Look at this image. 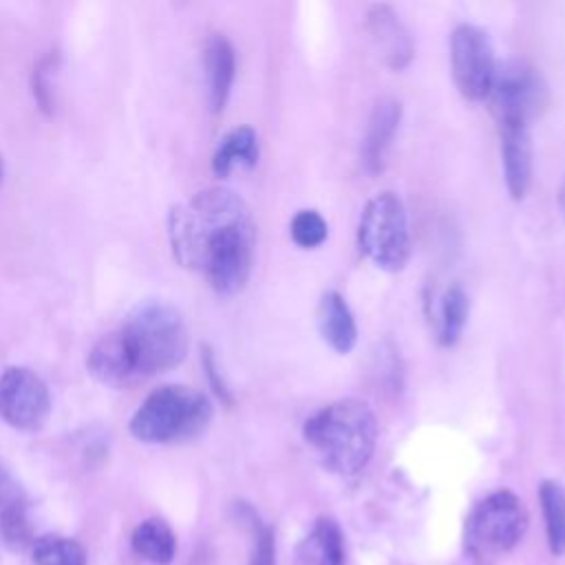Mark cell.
Returning a JSON list of instances; mask_svg holds the SVG:
<instances>
[{
    "label": "cell",
    "mask_w": 565,
    "mask_h": 565,
    "mask_svg": "<svg viewBox=\"0 0 565 565\" xmlns=\"http://www.w3.org/2000/svg\"><path fill=\"white\" fill-rule=\"evenodd\" d=\"M527 527V512L510 490H497L481 499L466 523V545L477 558L512 550Z\"/></svg>",
    "instance_id": "7"
},
{
    "label": "cell",
    "mask_w": 565,
    "mask_h": 565,
    "mask_svg": "<svg viewBox=\"0 0 565 565\" xmlns=\"http://www.w3.org/2000/svg\"><path fill=\"white\" fill-rule=\"evenodd\" d=\"M399 117H402V106L395 99H382L369 119L366 126V137H364V163L371 172L382 170L384 166V157L386 150L391 146V139L399 126Z\"/></svg>",
    "instance_id": "15"
},
{
    "label": "cell",
    "mask_w": 565,
    "mask_h": 565,
    "mask_svg": "<svg viewBox=\"0 0 565 565\" xmlns=\"http://www.w3.org/2000/svg\"><path fill=\"white\" fill-rule=\"evenodd\" d=\"M296 565H344V543L338 523L320 516L296 547Z\"/></svg>",
    "instance_id": "14"
},
{
    "label": "cell",
    "mask_w": 565,
    "mask_h": 565,
    "mask_svg": "<svg viewBox=\"0 0 565 565\" xmlns=\"http://www.w3.org/2000/svg\"><path fill=\"white\" fill-rule=\"evenodd\" d=\"M468 318V296L461 285H450L439 302V327H437V338L444 347H452Z\"/></svg>",
    "instance_id": "19"
},
{
    "label": "cell",
    "mask_w": 565,
    "mask_h": 565,
    "mask_svg": "<svg viewBox=\"0 0 565 565\" xmlns=\"http://www.w3.org/2000/svg\"><path fill=\"white\" fill-rule=\"evenodd\" d=\"M203 366H205V373H207V380H210V384H212L214 393H216L221 399L232 402V397H230V393H227V388H225L223 380H221V377H218V373H216L214 355H212V351H210L207 347H203Z\"/></svg>",
    "instance_id": "25"
},
{
    "label": "cell",
    "mask_w": 565,
    "mask_h": 565,
    "mask_svg": "<svg viewBox=\"0 0 565 565\" xmlns=\"http://www.w3.org/2000/svg\"><path fill=\"white\" fill-rule=\"evenodd\" d=\"M0 539L13 552H22L35 541L24 505L18 499H9L0 505Z\"/></svg>",
    "instance_id": "21"
},
{
    "label": "cell",
    "mask_w": 565,
    "mask_h": 565,
    "mask_svg": "<svg viewBox=\"0 0 565 565\" xmlns=\"http://www.w3.org/2000/svg\"><path fill=\"white\" fill-rule=\"evenodd\" d=\"M366 26H369L373 46L377 49V53L382 55L386 66H391L395 71L408 66V62L413 60V53H415L413 40H411V33L406 31V26L402 24V20L395 15V11L388 4H375L369 11Z\"/></svg>",
    "instance_id": "10"
},
{
    "label": "cell",
    "mask_w": 565,
    "mask_h": 565,
    "mask_svg": "<svg viewBox=\"0 0 565 565\" xmlns=\"http://www.w3.org/2000/svg\"><path fill=\"white\" fill-rule=\"evenodd\" d=\"M289 232H291V238L298 247L311 249V247H318V245L324 243V238L329 234V227H327V221L316 210H300L291 218Z\"/></svg>",
    "instance_id": "23"
},
{
    "label": "cell",
    "mask_w": 565,
    "mask_h": 565,
    "mask_svg": "<svg viewBox=\"0 0 565 565\" xmlns=\"http://www.w3.org/2000/svg\"><path fill=\"white\" fill-rule=\"evenodd\" d=\"M130 545L137 556L143 561H150L154 565H168L172 563L177 554V539L170 525L163 519L150 516L143 519L130 536Z\"/></svg>",
    "instance_id": "16"
},
{
    "label": "cell",
    "mask_w": 565,
    "mask_h": 565,
    "mask_svg": "<svg viewBox=\"0 0 565 565\" xmlns=\"http://www.w3.org/2000/svg\"><path fill=\"white\" fill-rule=\"evenodd\" d=\"M556 199H558V207H561V212L565 214V181L561 183V188H558V194H556Z\"/></svg>",
    "instance_id": "26"
},
{
    "label": "cell",
    "mask_w": 565,
    "mask_h": 565,
    "mask_svg": "<svg viewBox=\"0 0 565 565\" xmlns=\"http://www.w3.org/2000/svg\"><path fill=\"white\" fill-rule=\"evenodd\" d=\"M174 258L205 276L223 296L241 291L249 278L256 223L247 203L227 188H205L168 214Z\"/></svg>",
    "instance_id": "1"
},
{
    "label": "cell",
    "mask_w": 565,
    "mask_h": 565,
    "mask_svg": "<svg viewBox=\"0 0 565 565\" xmlns=\"http://www.w3.org/2000/svg\"><path fill=\"white\" fill-rule=\"evenodd\" d=\"M2 172H4V168H2V157H0V181H2Z\"/></svg>",
    "instance_id": "27"
},
{
    "label": "cell",
    "mask_w": 565,
    "mask_h": 565,
    "mask_svg": "<svg viewBox=\"0 0 565 565\" xmlns=\"http://www.w3.org/2000/svg\"><path fill=\"white\" fill-rule=\"evenodd\" d=\"M258 159V139L249 126L230 130L212 154V172L227 177L236 166H254Z\"/></svg>",
    "instance_id": "17"
},
{
    "label": "cell",
    "mask_w": 565,
    "mask_h": 565,
    "mask_svg": "<svg viewBox=\"0 0 565 565\" xmlns=\"http://www.w3.org/2000/svg\"><path fill=\"white\" fill-rule=\"evenodd\" d=\"M203 66H205V84H207V102L214 113L225 108V102L232 90L234 71H236V55L232 42L221 35L212 33L205 40L203 49Z\"/></svg>",
    "instance_id": "12"
},
{
    "label": "cell",
    "mask_w": 565,
    "mask_h": 565,
    "mask_svg": "<svg viewBox=\"0 0 565 565\" xmlns=\"http://www.w3.org/2000/svg\"><path fill=\"white\" fill-rule=\"evenodd\" d=\"M57 62H60V55L57 51H51L46 53L33 68V75H31V90H33V97L40 106V110H44L46 115L53 113V75H55V68H57Z\"/></svg>",
    "instance_id": "24"
},
{
    "label": "cell",
    "mask_w": 565,
    "mask_h": 565,
    "mask_svg": "<svg viewBox=\"0 0 565 565\" xmlns=\"http://www.w3.org/2000/svg\"><path fill=\"white\" fill-rule=\"evenodd\" d=\"M501 166L505 188L512 199H523L532 181V141L527 126L499 128Z\"/></svg>",
    "instance_id": "11"
},
{
    "label": "cell",
    "mask_w": 565,
    "mask_h": 565,
    "mask_svg": "<svg viewBox=\"0 0 565 565\" xmlns=\"http://www.w3.org/2000/svg\"><path fill=\"white\" fill-rule=\"evenodd\" d=\"M51 413L46 382L26 366H9L0 375V415L20 430L40 428Z\"/></svg>",
    "instance_id": "9"
},
{
    "label": "cell",
    "mask_w": 565,
    "mask_h": 565,
    "mask_svg": "<svg viewBox=\"0 0 565 565\" xmlns=\"http://www.w3.org/2000/svg\"><path fill=\"white\" fill-rule=\"evenodd\" d=\"M362 254L386 271H399L411 256V232L402 199L395 192H380L366 201L358 223Z\"/></svg>",
    "instance_id": "5"
},
{
    "label": "cell",
    "mask_w": 565,
    "mask_h": 565,
    "mask_svg": "<svg viewBox=\"0 0 565 565\" xmlns=\"http://www.w3.org/2000/svg\"><path fill=\"white\" fill-rule=\"evenodd\" d=\"M236 512H238V521L249 525L252 536H254V547H252L249 565H276L274 530L269 525H263L260 519L254 514V510L247 508L245 503H238Z\"/></svg>",
    "instance_id": "22"
},
{
    "label": "cell",
    "mask_w": 565,
    "mask_h": 565,
    "mask_svg": "<svg viewBox=\"0 0 565 565\" xmlns=\"http://www.w3.org/2000/svg\"><path fill=\"white\" fill-rule=\"evenodd\" d=\"M302 435L324 468L338 475H355L375 450L377 422L369 404L347 397L313 413L305 422Z\"/></svg>",
    "instance_id": "3"
},
{
    "label": "cell",
    "mask_w": 565,
    "mask_h": 565,
    "mask_svg": "<svg viewBox=\"0 0 565 565\" xmlns=\"http://www.w3.org/2000/svg\"><path fill=\"white\" fill-rule=\"evenodd\" d=\"M497 71L490 38L472 24H457L450 33V73L466 99H486Z\"/></svg>",
    "instance_id": "8"
},
{
    "label": "cell",
    "mask_w": 565,
    "mask_h": 565,
    "mask_svg": "<svg viewBox=\"0 0 565 565\" xmlns=\"http://www.w3.org/2000/svg\"><path fill=\"white\" fill-rule=\"evenodd\" d=\"M318 331L322 340L338 353H349L358 340L355 318L347 300L338 291H327L318 302L316 313Z\"/></svg>",
    "instance_id": "13"
},
{
    "label": "cell",
    "mask_w": 565,
    "mask_h": 565,
    "mask_svg": "<svg viewBox=\"0 0 565 565\" xmlns=\"http://www.w3.org/2000/svg\"><path fill=\"white\" fill-rule=\"evenodd\" d=\"M132 384L170 371L188 353V327L181 313L161 300L137 305L117 329Z\"/></svg>",
    "instance_id": "2"
},
{
    "label": "cell",
    "mask_w": 565,
    "mask_h": 565,
    "mask_svg": "<svg viewBox=\"0 0 565 565\" xmlns=\"http://www.w3.org/2000/svg\"><path fill=\"white\" fill-rule=\"evenodd\" d=\"M212 419V402L205 393L166 384L154 388L130 417V435L146 444H170L196 437Z\"/></svg>",
    "instance_id": "4"
},
{
    "label": "cell",
    "mask_w": 565,
    "mask_h": 565,
    "mask_svg": "<svg viewBox=\"0 0 565 565\" xmlns=\"http://www.w3.org/2000/svg\"><path fill=\"white\" fill-rule=\"evenodd\" d=\"M31 552L35 565H86V550L82 543L60 534L38 536Z\"/></svg>",
    "instance_id": "20"
},
{
    "label": "cell",
    "mask_w": 565,
    "mask_h": 565,
    "mask_svg": "<svg viewBox=\"0 0 565 565\" xmlns=\"http://www.w3.org/2000/svg\"><path fill=\"white\" fill-rule=\"evenodd\" d=\"M497 126H527L547 104V86L539 68L525 60L497 62L488 93Z\"/></svg>",
    "instance_id": "6"
},
{
    "label": "cell",
    "mask_w": 565,
    "mask_h": 565,
    "mask_svg": "<svg viewBox=\"0 0 565 565\" xmlns=\"http://www.w3.org/2000/svg\"><path fill=\"white\" fill-rule=\"evenodd\" d=\"M539 501L545 519L547 545L554 556L565 554V488L556 481H543L539 488Z\"/></svg>",
    "instance_id": "18"
}]
</instances>
